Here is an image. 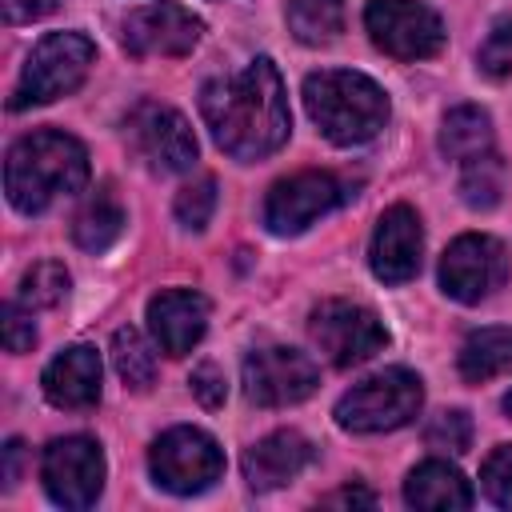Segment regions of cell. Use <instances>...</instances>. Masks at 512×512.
I'll return each instance as SVG.
<instances>
[{
	"label": "cell",
	"instance_id": "e0dca14e",
	"mask_svg": "<svg viewBox=\"0 0 512 512\" xmlns=\"http://www.w3.org/2000/svg\"><path fill=\"white\" fill-rule=\"evenodd\" d=\"M48 404L56 408H92L100 400V356L88 344L64 348L40 376Z\"/></svg>",
	"mask_w": 512,
	"mask_h": 512
},
{
	"label": "cell",
	"instance_id": "484cf974",
	"mask_svg": "<svg viewBox=\"0 0 512 512\" xmlns=\"http://www.w3.org/2000/svg\"><path fill=\"white\" fill-rule=\"evenodd\" d=\"M68 272H64V264H56V260H40V264H32L28 272H24V280H20V304L24 308H56L64 296H68Z\"/></svg>",
	"mask_w": 512,
	"mask_h": 512
},
{
	"label": "cell",
	"instance_id": "cb8c5ba5",
	"mask_svg": "<svg viewBox=\"0 0 512 512\" xmlns=\"http://www.w3.org/2000/svg\"><path fill=\"white\" fill-rule=\"evenodd\" d=\"M112 364L128 388H148L156 380V356L136 328H116L112 336Z\"/></svg>",
	"mask_w": 512,
	"mask_h": 512
},
{
	"label": "cell",
	"instance_id": "603a6c76",
	"mask_svg": "<svg viewBox=\"0 0 512 512\" xmlns=\"http://www.w3.org/2000/svg\"><path fill=\"white\" fill-rule=\"evenodd\" d=\"M284 16L300 44H328L344 28V0H288Z\"/></svg>",
	"mask_w": 512,
	"mask_h": 512
},
{
	"label": "cell",
	"instance_id": "4dcf8cb0",
	"mask_svg": "<svg viewBox=\"0 0 512 512\" xmlns=\"http://www.w3.org/2000/svg\"><path fill=\"white\" fill-rule=\"evenodd\" d=\"M32 344H36L32 308H24L20 300L16 304H4V348L8 352H28Z\"/></svg>",
	"mask_w": 512,
	"mask_h": 512
},
{
	"label": "cell",
	"instance_id": "7402d4cb",
	"mask_svg": "<svg viewBox=\"0 0 512 512\" xmlns=\"http://www.w3.org/2000/svg\"><path fill=\"white\" fill-rule=\"evenodd\" d=\"M512 368V328H480L460 348V376L484 384Z\"/></svg>",
	"mask_w": 512,
	"mask_h": 512
},
{
	"label": "cell",
	"instance_id": "ffe728a7",
	"mask_svg": "<svg viewBox=\"0 0 512 512\" xmlns=\"http://www.w3.org/2000/svg\"><path fill=\"white\" fill-rule=\"evenodd\" d=\"M120 232H124V208L116 204V196L108 188H96L72 220V240L84 252H104L120 240Z\"/></svg>",
	"mask_w": 512,
	"mask_h": 512
},
{
	"label": "cell",
	"instance_id": "83f0119b",
	"mask_svg": "<svg viewBox=\"0 0 512 512\" xmlns=\"http://www.w3.org/2000/svg\"><path fill=\"white\" fill-rule=\"evenodd\" d=\"M476 64H480V72L492 76V80H504V76L512 72V16H500V20L488 28V36H484V44H480V52H476Z\"/></svg>",
	"mask_w": 512,
	"mask_h": 512
},
{
	"label": "cell",
	"instance_id": "3957f363",
	"mask_svg": "<svg viewBox=\"0 0 512 512\" xmlns=\"http://www.w3.org/2000/svg\"><path fill=\"white\" fill-rule=\"evenodd\" d=\"M304 108L332 144H364L388 120V96L364 72L324 68L304 80Z\"/></svg>",
	"mask_w": 512,
	"mask_h": 512
},
{
	"label": "cell",
	"instance_id": "ba28073f",
	"mask_svg": "<svg viewBox=\"0 0 512 512\" xmlns=\"http://www.w3.org/2000/svg\"><path fill=\"white\" fill-rule=\"evenodd\" d=\"M364 24H368L372 44L396 60H424L444 48L440 16L416 0H368Z\"/></svg>",
	"mask_w": 512,
	"mask_h": 512
},
{
	"label": "cell",
	"instance_id": "d6a6232c",
	"mask_svg": "<svg viewBox=\"0 0 512 512\" xmlns=\"http://www.w3.org/2000/svg\"><path fill=\"white\" fill-rule=\"evenodd\" d=\"M60 0H4V20L8 24H28V20H40L56 8Z\"/></svg>",
	"mask_w": 512,
	"mask_h": 512
},
{
	"label": "cell",
	"instance_id": "5bb4252c",
	"mask_svg": "<svg viewBox=\"0 0 512 512\" xmlns=\"http://www.w3.org/2000/svg\"><path fill=\"white\" fill-rule=\"evenodd\" d=\"M120 36H124V48L132 56H188L200 44L204 24L188 8L160 0V4L136 8L124 20V32Z\"/></svg>",
	"mask_w": 512,
	"mask_h": 512
},
{
	"label": "cell",
	"instance_id": "8fae6325",
	"mask_svg": "<svg viewBox=\"0 0 512 512\" xmlns=\"http://www.w3.org/2000/svg\"><path fill=\"white\" fill-rule=\"evenodd\" d=\"M348 184L336 172H296L288 180H276L264 200V224L276 236H296L324 212L340 208L348 200Z\"/></svg>",
	"mask_w": 512,
	"mask_h": 512
},
{
	"label": "cell",
	"instance_id": "e575fe53",
	"mask_svg": "<svg viewBox=\"0 0 512 512\" xmlns=\"http://www.w3.org/2000/svg\"><path fill=\"white\" fill-rule=\"evenodd\" d=\"M324 504H332V508H336V504H364V508H368V504H376V496H372L368 488H352V484H348V488L324 496Z\"/></svg>",
	"mask_w": 512,
	"mask_h": 512
},
{
	"label": "cell",
	"instance_id": "7c38bea8",
	"mask_svg": "<svg viewBox=\"0 0 512 512\" xmlns=\"http://www.w3.org/2000/svg\"><path fill=\"white\" fill-rule=\"evenodd\" d=\"M508 276V252L496 236L468 232L456 236L440 260V288L460 304H480Z\"/></svg>",
	"mask_w": 512,
	"mask_h": 512
},
{
	"label": "cell",
	"instance_id": "4fadbf2b",
	"mask_svg": "<svg viewBox=\"0 0 512 512\" xmlns=\"http://www.w3.org/2000/svg\"><path fill=\"white\" fill-rule=\"evenodd\" d=\"M316 384H320L316 364L296 348L268 344V348L248 352L244 360V392L252 404H264V408L300 404L316 392Z\"/></svg>",
	"mask_w": 512,
	"mask_h": 512
},
{
	"label": "cell",
	"instance_id": "7a4b0ae2",
	"mask_svg": "<svg viewBox=\"0 0 512 512\" xmlns=\"http://www.w3.org/2000/svg\"><path fill=\"white\" fill-rule=\"evenodd\" d=\"M88 184V152L68 132H28L12 144L4 164V192L20 212H44L52 200L72 196Z\"/></svg>",
	"mask_w": 512,
	"mask_h": 512
},
{
	"label": "cell",
	"instance_id": "836d02e7",
	"mask_svg": "<svg viewBox=\"0 0 512 512\" xmlns=\"http://www.w3.org/2000/svg\"><path fill=\"white\" fill-rule=\"evenodd\" d=\"M20 456H24V444H20V440H8V444H4V488L16 484V476H20Z\"/></svg>",
	"mask_w": 512,
	"mask_h": 512
},
{
	"label": "cell",
	"instance_id": "d6986e66",
	"mask_svg": "<svg viewBox=\"0 0 512 512\" xmlns=\"http://www.w3.org/2000/svg\"><path fill=\"white\" fill-rule=\"evenodd\" d=\"M404 500L412 508H428V512H460L472 504V488L468 480L444 464V460H424L408 472L404 480Z\"/></svg>",
	"mask_w": 512,
	"mask_h": 512
},
{
	"label": "cell",
	"instance_id": "d4e9b609",
	"mask_svg": "<svg viewBox=\"0 0 512 512\" xmlns=\"http://www.w3.org/2000/svg\"><path fill=\"white\" fill-rule=\"evenodd\" d=\"M504 192V160L496 152H484L464 164L460 172V200L472 208H492Z\"/></svg>",
	"mask_w": 512,
	"mask_h": 512
},
{
	"label": "cell",
	"instance_id": "f1b7e54d",
	"mask_svg": "<svg viewBox=\"0 0 512 512\" xmlns=\"http://www.w3.org/2000/svg\"><path fill=\"white\" fill-rule=\"evenodd\" d=\"M424 440L436 452H464L472 444V420H468V412L452 408V412L432 416V424L424 428Z\"/></svg>",
	"mask_w": 512,
	"mask_h": 512
},
{
	"label": "cell",
	"instance_id": "2e32d148",
	"mask_svg": "<svg viewBox=\"0 0 512 512\" xmlns=\"http://www.w3.org/2000/svg\"><path fill=\"white\" fill-rule=\"evenodd\" d=\"M148 328L168 356H184L208 328V300L192 288H164L148 300Z\"/></svg>",
	"mask_w": 512,
	"mask_h": 512
},
{
	"label": "cell",
	"instance_id": "30bf717a",
	"mask_svg": "<svg viewBox=\"0 0 512 512\" xmlns=\"http://www.w3.org/2000/svg\"><path fill=\"white\" fill-rule=\"evenodd\" d=\"M40 480L52 504L60 508H88L104 488V452L88 436H60L44 448Z\"/></svg>",
	"mask_w": 512,
	"mask_h": 512
},
{
	"label": "cell",
	"instance_id": "52a82bcc",
	"mask_svg": "<svg viewBox=\"0 0 512 512\" xmlns=\"http://www.w3.org/2000/svg\"><path fill=\"white\" fill-rule=\"evenodd\" d=\"M308 332H312L316 348L336 368L364 364V360H372L388 344V332L376 320V312L364 308V304H352V300H320L312 308Z\"/></svg>",
	"mask_w": 512,
	"mask_h": 512
},
{
	"label": "cell",
	"instance_id": "f546056e",
	"mask_svg": "<svg viewBox=\"0 0 512 512\" xmlns=\"http://www.w3.org/2000/svg\"><path fill=\"white\" fill-rule=\"evenodd\" d=\"M480 480H484V492H488L492 504L512 508V444H500V448L484 460Z\"/></svg>",
	"mask_w": 512,
	"mask_h": 512
},
{
	"label": "cell",
	"instance_id": "5b68a950",
	"mask_svg": "<svg viewBox=\"0 0 512 512\" xmlns=\"http://www.w3.org/2000/svg\"><path fill=\"white\" fill-rule=\"evenodd\" d=\"M92 56H96V48L80 32H52V36H44L32 48V56H28L24 72H20V84L12 92V108L20 112V108L52 104V100L76 92L84 84L88 68H92Z\"/></svg>",
	"mask_w": 512,
	"mask_h": 512
},
{
	"label": "cell",
	"instance_id": "1f68e13d",
	"mask_svg": "<svg viewBox=\"0 0 512 512\" xmlns=\"http://www.w3.org/2000/svg\"><path fill=\"white\" fill-rule=\"evenodd\" d=\"M188 384H192V396H196L204 408H220L224 396H228V388H224V372H220L212 360L196 364L192 376H188Z\"/></svg>",
	"mask_w": 512,
	"mask_h": 512
},
{
	"label": "cell",
	"instance_id": "8992f818",
	"mask_svg": "<svg viewBox=\"0 0 512 512\" xmlns=\"http://www.w3.org/2000/svg\"><path fill=\"white\" fill-rule=\"evenodd\" d=\"M148 468L156 476V484L164 492H176V496H192V492H204L220 480L224 472V452L220 444L200 432V428H168L152 452H148Z\"/></svg>",
	"mask_w": 512,
	"mask_h": 512
},
{
	"label": "cell",
	"instance_id": "d590c367",
	"mask_svg": "<svg viewBox=\"0 0 512 512\" xmlns=\"http://www.w3.org/2000/svg\"><path fill=\"white\" fill-rule=\"evenodd\" d=\"M504 408H508V412H512V392H508V396H504Z\"/></svg>",
	"mask_w": 512,
	"mask_h": 512
},
{
	"label": "cell",
	"instance_id": "ac0fdd59",
	"mask_svg": "<svg viewBox=\"0 0 512 512\" xmlns=\"http://www.w3.org/2000/svg\"><path fill=\"white\" fill-rule=\"evenodd\" d=\"M312 460V444L284 428V432H272L264 440H256L248 452H244V480L248 488L256 492H268V488H280L288 480H296Z\"/></svg>",
	"mask_w": 512,
	"mask_h": 512
},
{
	"label": "cell",
	"instance_id": "6da1fadb",
	"mask_svg": "<svg viewBox=\"0 0 512 512\" xmlns=\"http://www.w3.org/2000/svg\"><path fill=\"white\" fill-rule=\"evenodd\" d=\"M200 116L212 128V140L236 160L272 156L292 128L280 72L268 56H256L248 68L200 88Z\"/></svg>",
	"mask_w": 512,
	"mask_h": 512
},
{
	"label": "cell",
	"instance_id": "9a60e30c",
	"mask_svg": "<svg viewBox=\"0 0 512 512\" xmlns=\"http://www.w3.org/2000/svg\"><path fill=\"white\" fill-rule=\"evenodd\" d=\"M420 252H424V228L420 216L408 204H392L376 232H372V248H368V264L384 284H404L416 276L420 268Z\"/></svg>",
	"mask_w": 512,
	"mask_h": 512
},
{
	"label": "cell",
	"instance_id": "4316f807",
	"mask_svg": "<svg viewBox=\"0 0 512 512\" xmlns=\"http://www.w3.org/2000/svg\"><path fill=\"white\" fill-rule=\"evenodd\" d=\"M212 212H216V180L212 176H200L176 192V220L184 228H204L212 220Z\"/></svg>",
	"mask_w": 512,
	"mask_h": 512
},
{
	"label": "cell",
	"instance_id": "9c48e42d",
	"mask_svg": "<svg viewBox=\"0 0 512 512\" xmlns=\"http://www.w3.org/2000/svg\"><path fill=\"white\" fill-rule=\"evenodd\" d=\"M124 136L132 144V152L152 168V172H184L196 160V136L192 124L156 100H144L128 112L124 120Z\"/></svg>",
	"mask_w": 512,
	"mask_h": 512
},
{
	"label": "cell",
	"instance_id": "277c9868",
	"mask_svg": "<svg viewBox=\"0 0 512 512\" xmlns=\"http://www.w3.org/2000/svg\"><path fill=\"white\" fill-rule=\"evenodd\" d=\"M424 404V384L408 368H384L340 396L336 420L348 432H392L408 424Z\"/></svg>",
	"mask_w": 512,
	"mask_h": 512
},
{
	"label": "cell",
	"instance_id": "44dd1931",
	"mask_svg": "<svg viewBox=\"0 0 512 512\" xmlns=\"http://www.w3.org/2000/svg\"><path fill=\"white\" fill-rule=\"evenodd\" d=\"M440 148L456 164H468V160L492 152V120H488V112H480L472 104L452 108L444 116V128H440Z\"/></svg>",
	"mask_w": 512,
	"mask_h": 512
}]
</instances>
